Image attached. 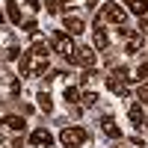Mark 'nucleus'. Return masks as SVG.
<instances>
[{
    "label": "nucleus",
    "mask_w": 148,
    "mask_h": 148,
    "mask_svg": "<svg viewBox=\"0 0 148 148\" xmlns=\"http://www.w3.org/2000/svg\"><path fill=\"white\" fill-rule=\"evenodd\" d=\"M21 74L24 77H42V74H47V56H39V53H33L27 51V56H21V62H18Z\"/></svg>",
    "instance_id": "obj_1"
},
{
    "label": "nucleus",
    "mask_w": 148,
    "mask_h": 148,
    "mask_svg": "<svg viewBox=\"0 0 148 148\" xmlns=\"http://www.w3.org/2000/svg\"><path fill=\"white\" fill-rule=\"evenodd\" d=\"M86 139V130H80V127H62V133H59V142H62L65 148H80Z\"/></svg>",
    "instance_id": "obj_2"
},
{
    "label": "nucleus",
    "mask_w": 148,
    "mask_h": 148,
    "mask_svg": "<svg viewBox=\"0 0 148 148\" xmlns=\"http://www.w3.org/2000/svg\"><path fill=\"white\" fill-rule=\"evenodd\" d=\"M101 18H107L110 24H116V27H125V21H127V12L121 9L119 3H107L104 12H101Z\"/></svg>",
    "instance_id": "obj_3"
},
{
    "label": "nucleus",
    "mask_w": 148,
    "mask_h": 148,
    "mask_svg": "<svg viewBox=\"0 0 148 148\" xmlns=\"http://www.w3.org/2000/svg\"><path fill=\"white\" fill-rule=\"evenodd\" d=\"M51 42H53V47H56V51L59 53H62L65 59L74 53V51H77V47H74V42H71V36L68 33H51Z\"/></svg>",
    "instance_id": "obj_4"
},
{
    "label": "nucleus",
    "mask_w": 148,
    "mask_h": 148,
    "mask_svg": "<svg viewBox=\"0 0 148 148\" xmlns=\"http://www.w3.org/2000/svg\"><path fill=\"white\" fill-rule=\"evenodd\" d=\"M68 62H74V65H86V68H92L95 65V51L92 47H77L71 56H68Z\"/></svg>",
    "instance_id": "obj_5"
},
{
    "label": "nucleus",
    "mask_w": 148,
    "mask_h": 148,
    "mask_svg": "<svg viewBox=\"0 0 148 148\" xmlns=\"http://www.w3.org/2000/svg\"><path fill=\"white\" fill-rule=\"evenodd\" d=\"M30 145L51 148V145H53V136H51V130H45V127H36V130L30 133Z\"/></svg>",
    "instance_id": "obj_6"
},
{
    "label": "nucleus",
    "mask_w": 148,
    "mask_h": 148,
    "mask_svg": "<svg viewBox=\"0 0 148 148\" xmlns=\"http://www.w3.org/2000/svg\"><path fill=\"white\" fill-rule=\"evenodd\" d=\"M107 86H110V92H116L119 98H127V86H125V80H121L119 74H110V77H107Z\"/></svg>",
    "instance_id": "obj_7"
},
{
    "label": "nucleus",
    "mask_w": 148,
    "mask_h": 148,
    "mask_svg": "<svg viewBox=\"0 0 148 148\" xmlns=\"http://www.w3.org/2000/svg\"><path fill=\"white\" fill-rule=\"evenodd\" d=\"M101 130L107 133L110 139H121V127H119V125H116V121L110 119V116H104V119H101Z\"/></svg>",
    "instance_id": "obj_8"
},
{
    "label": "nucleus",
    "mask_w": 148,
    "mask_h": 148,
    "mask_svg": "<svg viewBox=\"0 0 148 148\" xmlns=\"http://www.w3.org/2000/svg\"><path fill=\"white\" fill-rule=\"evenodd\" d=\"M62 27H65L68 36H80V33H83V21H80L77 15H68V18L62 21Z\"/></svg>",
    "instance_id": "obj_9"
},
{
    "label": "nucleus",
    "mask_w": 148,
    "mask_h": 148,
    "mask_svg": "<svg viewBox=\"0 0 148 148\" xmlns=\"http://www.w3.org/2000/svg\"><path fill=\"white\" fill-rule=\"evenodd\" d=\"M95 47H98V51H107V47H110V39H107V33H104V27L98 21H95Z\"/></svg>",
    "instance_id": "obj_10"
},
{
    "label": "nucleus",
    "mask_w": 148,
    "mask_h": 148,
    "mask_svg": "<svg viewBox=\"0 0 148 148\" xmlns=\"http://www.w3.org/2000/svg\"><path fill=\"white\" fill-rule=\"evenodd\" d=\"M127 9L133 12V15H145V12H148V0H127Z\"/></svg>",
    "instance_id": "obj_11"
},
{
    "label": "nucleus",
    "mask_w": 148,
    "mask_h": 148,
    "mask_svg": "<svg viewBox=\"0 0 148 148\" xmlns=\"http://www.w3.org/2000/svg\"><path fill=\"white\" fill-rule=\"evenodd\" d=\"M127 119H130L136 127H142V119H145V116H142V107H139V104H133V107L127 110Z\"/></svg>",
    "instance_id": "obj_12"
},
{
    "label": "nucleus",
    "mask_w": 148,
    "mask_h": 148,
    "mask_svg": "<svg viewBox=\"0 0 148 148\" xmlns=\"http://www.w3.org/2000/svg\"><path fill=\"white\" fill-rule=\"evenodd\" d=\"M6 12H9V21L12 24H21V9H18L15 0H6Z\"/></svg>",
    "instance_id": "obj_13"
},
{
    "label": "nucleus",
    "mask_w": 148,
    "mask_h": 148,
    "mask_svg": "<svg viewBox=\"0 0 148 148\" xmlns=\"http://www.w3.org/2000/svg\"><path fill=\"white\" fill-rule=\"evenodd\" d=\"M3 121H6V125H9L12 130H24V127H27V121H24L21 116H6Z\"/></svg>",
    "instance_id": "obj_14"
},
{
    "label": "nucleus",
    "mask_w": 148,
    "mask_h": 148,
    "mask_svg": "<svg viewBox=\"0 0 148 148\" xmlns=\"http://www.w3.org/2000/svg\"><path fill=\"white\" fill-rule=\"evenodd\" d=\"M80 95H83V92L77 89V86H65V101H68V104H77Z\"/></svg>",
    "instance_id": "obj_15"
},
{
    "label": "nucleus",
    "mask_w": 148,
    "mask_h": 148,
    "mask_svg": "<svg viewBox=\"0 0 148 148\" xmlns=\"http://www.w3.org/2000/svg\"><path fill=\"white\" fill-rule=\"evenodd\" d=\"M39 107L45 110V113H51V110H53V101H51V95H47V92H39Z\"/></svg>",
    "instance_id": "obj_16"
},
{
    "label": "nucleus",
    "mask_w": 148,
    "mask_h": 148,
    "mask_svg": "<svg viewBox=\"0 0 148 148\" xmlns=\"http://www.w3.org/2000/svg\"><path fill=\"white\" fill-rule=\"evenodd\" d=\"M80 101H83L86 107H92V104H98V92H86V95H80Z\"/></svg>",
    "instance_id": "obj_17"
},
{
    "label": "nucleus",
    "mask_w": 148,
    "mask_h": 148,
    "mask_svg": "<svg viewBox=\"0 0 148 148\" xmlns=\"http://www.w3.org/2000/svg\"><path fill=\"white\" fill-rule=\"evenodd\" d=\"M145 77H148V62H142L136 71H133V80H145Z\"/></svg>",
    "instance_id": "obj_18"
},
{
    "label": "nucleus",
    "mask_w": 148,
    "mask_h": 148,
    "mask_svg": "<svg viewBox=\"0 0 148 148\" xmlns=\"http://www.w3.org/2000/svg\"><path fill=\"white\" fill-rule=\"evenodd\" d=\"M136 98H139V104H148V83H142V86H139Z\"/></svg>",
    "instance_id": "obj_19"
},
{
    "label": "nucleus",
    "mask_w": 148,
    "mask_h": 148,
    "mask_svg": "<svg viewBox=\"0 0 148 148\" xmlns=\"http://www.w3.org/2000/svg\"><path fill=\"white\" fill-rule=\"evenodd\" d=\"M45 9L51 12V15H56V12L62 9V6H59V0H47V3H45Z\"/></svg>",
    "instance_id": "obj_20"
},
{
    "label": "nucleus",
    "mask_w": 148,
    "mask_h": 148,
    "mask_svg": "<svg viewBox=\"0 0 148 148\" xmlns=\"http://www.w3.org/2000/svg\"><path fill=\"white\" fill-rule=\"evenodd\" d=\"M139 33H142V36H148V12L142 15V21H139Z\"/></svg>",
    "instance_id": "obj_21"
},
{
    "label": "nucleus",
    "mask_w": 148,
    "mask_h": 148,
    "mask_svg": "<svg viewBox=\"0 0 148 148\" xmlns=\"http://www.w3.org/2000/svg\"><path fill=\"white\" fill-rule=\"evenodd\" d=\"M36 27H39L36 21H27V24H24V30H27V33H36Z\"/></svg>",
    "instance_id": "obj_22"
},
{
    "label": "nucleus",
    "mask_w": 148,
    "mask_h": 148,
    "mask_svg": "<svg viewBox=\"0 0 148 148\" xmlns=\"http://www.w3.org/2000/svg\"><path fill=\"white\" fill-rule=\"evenodd\" d=\"M27 6H33V9H39V0H24Z\"/></svg>",
    "instance_id": "obj_23"
},
{
    "label": "nucleus",
    "mask_w": 148,
    "mask_h": 148,
    "mask_svg": "<svg viewBox=\"0 0 148 148\" xmlns=\"http://www.w3.org/2000/svg\"><path fill=\"white\" fill-rule=\"evenodd\" d=\"M98 3H101V0H86V6H89V9H95Z\"/></svg>",
    "instance_id": "obj_24"
},
{
    "label": "nucleus",
    "mask_w": 148,
    "mask_h": 148,
    "mask_svg": "<svg viewBox=\"0 0 148 148\" xmlns=\"http://www.w3.org/2000/svg\"><path fill=\"white\" fill-rule=\"evenodd\" d=\"M142 125H145V127H148V116H145V119H142Z\"/></svg>",
    "instance_id": "obj_25"
},
{
    "label": "nucleus",
    "mask_w": 148,
    "mask_h": 148,
    "mask_svg": "<svg viewBox=\"0 0 148 148\" xmlns=\"http://www.w3.org/2000/svg\"><path fill=\"white\" fill-rule=\"evenodd\" d=\"M0 24H3V12H0Z\"/></svg>",
    "instance_id": "obj_26"
}]
</instances>
